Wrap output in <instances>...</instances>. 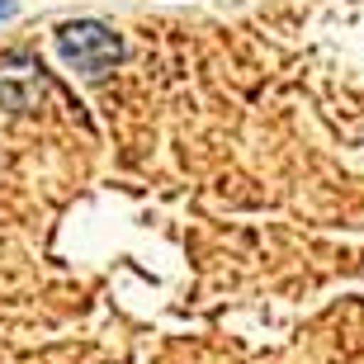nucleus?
Returning a JSON list of instances; mask_svg holds the SVG:
<instances>
[{
  "instance_id": "1",
  "label": "nucleus",
  "mask_w": 364,
  "mask_h": 364,
  "mask_svg": "<svg viewBox=\"0 0 364 364\" xmlns=\"http://www.w3.org/2000/svg\"><path fill=\"white\" fill-rule=\"evenodd\" d=\"M57 48H62V62H67L71 71H85V76H100V71H109L119 62V33L105 28V24H95V19L67 24L57 33Z\"/></svg>"
}]
</instances>
